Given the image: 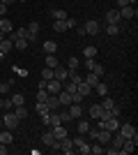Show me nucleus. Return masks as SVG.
<instances>
[{"label":"nucleus","mask_w":138,"mask_h":155,"mask_svg":"<svg viewBox=\"0 0 138 155\" xmlns=\"http://www.w3.org/2000/svg\"><path fill=\"white\" fill-rule=\"evenodd\" d=\"M87 114H90V118H94V120H106V118H111V111H106L101 104H92Z\"/></svg>","instance_id":"nucleus-1"},{"label":"nucleus","mask_w":138,"mask_h":155,"mask_svg":"<svg viewBox=\"0 0 138 155\" xmlns=\"http://www.w3.org/2000/svg\"><path fill=\"white\" fill-rule=\"evenodd\" d=\"M118 132H120L122 137H124V139H136V141H138V132H136V127H133L131 123H124V125L120 123Z\"/></svg>","instance_id":"nucleus-2"},{"label":"nucleus","mask_w":138,"mask_h":155,"mask_svg":"<svg viewBox=\"0 0 138 155\" xmlns=\"http://www.w3.org/2000/svg\"><path fill=\"white\" fill-rule=\"evenodd\" d=\"M19 118H16V114L14 111H5V116H2V125H5L7 130H16L19 127Z\"/></svg>","instance_id":"nucleus-3"},{"label":"nucleus","mask_w":138,"mask_h":155,"mask_svg":"<svg viewBox=\"0 0 138 155\" xmlns=\"http://www.w3.org/2000/svg\"><path fill=\"white\" fill-rule=\"evenodd\" d=\"M74 150H78L81 155H87V153H90V143H87L85 139L78 134L76 139H74Z\"/></svg>","instance_id":"nucleus-4"},{"label":"nucleus","mask_w":138,"mask_h":155,"mask_svg":"<svg viewBox=\"0 0 138 155\" xmlns=\"http://www.w3.org/2000/svg\"><path fill=\"white\" fill-rule=\"evenodd\" d=\"M46 91H48V95H58V93L62 91V81H58V79L46 81Z\"/></svg>","instance_id":"nucleus-5"},{"label":"nucleus","mask_w":138,"mask_h":155,"mask_svg":"<svg viewBox=\"0 0 138 155\" xmlns=\"http://www.w3.org/2000/svg\"><path fill=\"white\" fill-rule=\"evenodd\" d=\"M60 141V150L67 155H72L74 153V139H69V137H65V139H58Z\"/></svg>","instance_id":"nucleus-6"},{"label":"nucleus","mask_w":138,"mask_h":155,"mask_svg":"<svg viewBox=\"0 0 138 155\" xmlns=\"http://www.w3.org/2000/svg\"><path fill=\"white\" fill-rule=\"evenodd\" d=\"M136 5H127V7H120V16L122 19H136Z\"/></svg>","instance_id":"nucleus-7"},{"label":"nucleus","mask_w":138,"mask_h":155,"mask_svg":"<svg viewBox=\"0 0 138 155\" xmlns=\"http://www.w3.org/2000/svg\"><path fill=\"white\" fill-rule=\"evenodd\" d=\"M53 79H58V81H67V79H69V70L62 67V65H58V67L53 70Z\"/></svg>","instance_id":"nucleus-8"},{"label":"nucleus","mask_w":138,"mask_h":155,"mask_svg":"<svg viewBox=\"0 0 138 155\" xmlns=\"http://www.w3.org/2000/svg\"><path fill=\"white\" fill-rule=\"evenodd\" d=\"M83 28H85V32H87V35H97V32L101 30V26L97 23V19H90V21H85V26H83Z\"/></svg>","instance_id":"nucleus-9"},{"label":"nucleus","mask_w":138,"mask_h":155,"mask_svg":"<svg viewBox=\"0 0 138 155\" xmlns=\"http://www.w3.org/2000/svg\"><path fill=\"white\" fill-rule=\"evenodd\" d=\"M122 16H120V9H108L106 12V23H120Z\"/></svg>","instance_id":"nucleus-10"},{"label":"nucleus","mask_w":138,"mask_h":155,"mask_svg":"<svg viewBox=\"0 0 138 155\" xmlns=\"http://www.w3.org/2000/svg\"><path fill=\"white\" fill-rule=\"evenodd\" d=\"M44 104L48 107V111H58V109H60V100H58V95H48Z\"/></svg>","instance_id":"nucleus-11"},{"label":"nucleus","mask_w":138,"mask_h":155,"mask_svg":"<svg viewBox=\"0 0 138 155\" xmlns=\"http://www.w3.org/2000/svg\"><path fill=\"white\" fill-rule=\"evenodd\" d=\"M118 127H120V120H118V116H111V118H106V127L104 130H108V132H118Z\"/></svg>","instance_id":"nucleus-12"},{"label":"nucleus","mask_w":138,"mask_h":155,"mask_svg":"<svg viewBox=\"0 0 138 155\" xmlns=\"http://www.w3.org/2000/svg\"><path fill=\"white\" fill-rule=\"evenodd\" d=\"M58 100H60V107H69V104H72V93L60 91L58 93Z\"/></svg>","instance_id":"nucleus-13"},{"label":"nucleus","mask_w":138,"mask_h":155,"mask_svg":"<svg viewBox=\"0 0 138 155\" xmlns=\"http://www.w3.org/2000/svg\"><path fill=\"white\" fill-rule=\"evenodd\" d=\"M0 30L5 32V35H9V32L14 30V23L7 19V16H2V19H0Z\"/></svg>","instance_id":"nucleus-14"},{"label":"nucleus","mask_w":138,"mask_h":155,"mask_svg":"<svg viewBox=\"0 0 138 155\" xmlns=\"http://www.w3.org/2000/svg\"><path fill=\"white\" fill-rule=\"evenodd\" d=\"M12 141H14V134H12V132H9V130H0V143L9 146Z\"/></svg>","instance_id":"nucleus-15"},{"label":"nucleus","mask_w":138,"mask_h":155,"mask_svg":"<svg viewBox=\"0 0 138 155\" xmlns=\"http://www.w3.org/2000/svg\"><path fill=\"white\" fill-rule=\"evenodd\" d=\"M111 132H108V130H99V132H97V139H94V141H99V143H108V141H111Z\"/></svg>","instance_id":"nucleus-16"},{"label":"nucleus","mask_w":138,"mask_h":155,"mask_svg":"<svg viewBox=\"0 0 138 155\" xmlns=\"http://www.w3.org/2000/svg\"><path fill=\"white\" fill-rule=\"evenodd\" d=\"M12 49H14V42H12V39H9V37H7V35H5V39L0 42V51H2V53H5V56H7V53L12 51Z\"/></svg>","instance_id":"nucleus-17"},{"label":"nucleus","mask_w":138,"mask_h":155,"mask_svg":"<svg viewBox=\"0 0 138 155\" xmlns=\"http://www.w3.org/2000/svg\"><path fill=\"white\" fill-rule=\"evenodd\" d=\"M51 132H53L55 139H65V137H67V130L62 127V125H51Z\"/></svg>","instance_id":"nucleus-18"},{"label":"nucleus","mask_w":138,"mask_h":155,"mask_svg":"<svg viewBox=\"0 0 138 155\" xmlns=\"http://www.w3.org/2000/svg\"><path fill=\"white\" fill-rule=\"evenodd\" d=\"M28 35H30V42H32V39H37V37H39V23H37V21H35V23H30V26H28Z\"/></svg>","instance_id":"nucleus-19"},{"label":"nucleus","mask_w":138,"mask_h":155,"mask_svg":"<svg viewBox=\"0 0 138 155\" xmlns=\"http://www.w3.org/2000/svg\"><path fill=\"white\" fill-rule=\"evenodd\" d=\"M53 141H55V137H53V132H51V130H46L44 134H41V143L51 148V146H53Z\"/></svg>","instance_id":"nucleus-20"},{"label":"nucleus","mask_w":138,"mask_h":155,"mask_svg":"<svg viewBox=\"0 0 138 155\" xmlns=\"http://www.w3.org/2000/svg\"><path fill=\"white\" fill-rule=\"evenodd\" d=\"M14 114H16V118H19V120H26L28 118V109H26V104H21V107H14Z\"/></svg>","instance_id":"nucleus-21"},{"label":"nucleus","mask_w":138,"mask_h":155,"mask_svg":"<svg viewBox=\"0 0 138 155\" xmlns=\"http://www.w3.org/2000/svg\"><path fill=\"white\" fill-rule=\"evenodd\" d=\"M41 49H44V53H55L58 51V44H55L53 39H46L44 44H41Z\"/></svg>","instance_id":"nucleus-22"},{"label":"nucleus","mask_w":138,"mask_h":155,"mask_svg":"<svg viewBox=\"0 0 138 155\" xmlns=\"http://www.w3.org/2000/svg\"><path fill=\"white\" fill-rule=\"evenodd\" d=\"M69 116L72 118H81V114H83V107H81V104H69Z\"/></svg>","instance_id":"nucleus-23"},{"label":"nucleus","mask_w":138,"mask_h":155,"mask_svg":"<svg viewBox=\"0 0 138 155\" xmlns=\"http://www.w3.org/2000/svg\"><path fill=\"white\" fill-rule=\"evenodd\" d=\"M76 91H78L81 95L85 97V95H90V93H92V86H90V84H85V81H81V84H76Z\"/></svg>","instance_id":"nucleus-24"},{"label":"nucleus","mask_w":138,"mask_h":155,"mask_svg":"<svg viewBox=\"0 0 138 155\" xmlns=\"http://www.w3.org/2000/svg\"><path fill=\"white\" fill-rule=\"evenodd\" d=\"M60 65V60L55 58V53H46V67H51V70H55Z\"/></svg>","instance_id":"nucleus-25"},{"label":"nucleus","mask_w":138,"mask_h":155,"mask_svg":"<svg viewBox=\"0 0 138 155\" xmlns=\"http://www.w3.org/2000/svg\"><path fill=\"white\" fill-rule=\"evenodd\" d=\"M113 134H115V137H111V139H113V148H122V143H124V137H122V134H120V132H113Z\"/></svg>","instance_id":"nucleus-26"},{"label":"nucleus","mask_w":138,"mask_h":155,"mask_svg":"<svg viewBox=\"0 0 138 155\" xmlns=\"http://www.w3.org/2000/svg\"><path fill=\"white\" fill-rule=\"evenodd\" d=\"M92 91H97V95H99V97H106V95H108V86H106V84H101V81H99V84L94 86Z\"/></svg>","instance_id":"nucleus-27"},{"label":"nucleus","mask_w":138,"mask_h":155,"mask_svg":"<svg viewBox=\"0 0 138 155\" xmlns=\"http://www.w3.org/2000/svg\"><path fill=\"white\" fill-rule=\"evenodd\" d=\"M83 81H85V84H90L92 88H94V86L99 84V77L94 74V72H90V74H85V77H83Z\"/></svg>","instance_id":"nucleus-28"},{"label":"nucleus","mask_w":138,"mask_h":155,"mask_svg":"<svg viewBox=\"0 0 138 155\" xmlns=\"http://www.w3.org/2000/svg\"><path fill=\"white\" fill-rule=\"evenodd\" d=\"M35 111L39 114V118H44V116H48L51 111H48V107H46L44 102H37V107H35Z\"/></svg>","instance_id":"nucleus-29"},{"label":"nucleus","mask_w":138,"mask_h":155,"mask_svg":"<svg viewBox=\"0 0 138 155\" xmlns=\"http://www.w3.org/2000/svg\"><path fill=\"white\" fill-rule=\"evenodd\" d=\"M83 56H85V58H94V56H97V46H94V44H87L85 49H83Z\"/></svg>","instance_id":"nucleus-30"},{"label":"nucleus","mask_w":138,"mask_h":155,"mask_svg":"<svg viewBox=\"0 0 138 155\" xmlns=\"http://www.w3.org/2000/svg\"><path fill=\"white\" fill-rule=\"evenodd\" d=\"M106 32H108L111 37H115V35H120V26L118 23H106Z\"/></svg>","instance_id":"nucleus-31"},{"label":"nucleus","mask_w":138,"mask_h":155,"mask_svg":"<svg viewBox=\"0 0 138 155\" xmlns=\"http://www.w3.org/2000/svg\"><path fill=\"white\" fill-rule=\"evenodd\" d=\"M101 107H104L106 111H111V116H113V109H115V102H113V100H111L108 95L104 97V102H101Z\"/></svg>","instance_id":"nucleus-32"},{"label":"nucleus","mask_w":138,"mask_h":155,"mask_svg":"<svg viewBox=\"0 0 138 155\" xmlns=\"http://www.w3.org/2000/svg\"><path fill=\"white\" fill-rule=\"evenodd\" d=\"M28 44H30V42H28V39H23V37H16V39H14V46H16V49H21V51H26Z\"/></svg>","instance_id":"nucleus-33"},{"label":"nucleus","mask_w":138,"mask_h":155,"mask_svg":"<svg viewBox=\"0 0 138 155\" xmlns=\"http://www.w3.org/2000/svg\"><path fill=\"white\" fill-rule=\"evenodd\" d=\"M9 100L14 102V107H21V104H26V97L21 95V93H14V95L9 97Z\"/></svg>","instance_id":"nucleus-34"},{"label":"nucleus","mask_w":138,"mask_h":155,"mask_svg":"<svg viewBox=\"0 0 138 155\" xmlns=\"http://www.w3.org/2000/svg\"><path fill=\"white\" fill-rule=\"evenodd\" d=\"M69 81H74V84H81V81H83V77L78 74V70H69Z\"/></svg>","instance_id":"nucleus-35"},{"label":"nucleus","mask_w":138,"mask_h":155,"mask_svg":"<svg viewBox=\"0 0 138 155\" xmlns=\"http://www.w3.org/2000/svg\"><path fill=\"white\" fill-rule=\"evenodd\" d=\"M62 91H67V93H76V84L67 79V81H62Z\"/></svg>","instance_id":"nucleus-36"},{"label":"nucleus","mask_w":138,"mask_h":155,"mask_svg":"<svg viewBox=\"0 0 138 155\" xmlns=\"http://www.w3.org/2000/svg\"><path fill=\"white\" fill-rule=\"evenodd\" d=\"M53 19H55V21H65L67 19V12H65V9H53Z\"/></svg>","instance_id":"nucleus-37"},{"label":"nucleus","mask_w":138,"mask_h":155,"mask_svg":"<svg viewBox=\"0 0 138 155\" xmlns=\"http://www.w3.org/2000/svg\"><path fill=\"white\" fill-rule=\"evenodd\" d=\"M53 30H55V32H65L67 23H65V21H53Z\"/></svg>","instance_id":"nucleus-38"},{"label":"nucleus","mask_w":138,"mask_h":155,"mask_svg":"<svg viewBox=\"0 0 138 155\" xmlns=\"http://www.w3.org/2000/svg\"><path fill=\"white\" fill-rule=\"evenodd\" d=\"M90 153H94V155H101V153H104V148H101V143H99V141L90 143Z\"/></svg>","instance_id":"nucleus-39"},{"label":"nucleus","mask_w":138,"mask_h":155,"mask_svg":"<svg viewBox=\"0 0 138 155\" xmlns=\"http://www.w3.org/2000/svg\"><path fill=\"white\" fill-rule=\"evenodd\" d=\"M87 130H90V123L87 120H78V134H87Z\"/></svg>","instance_id":"nucleus-40"},{"label":"nucleus","mask_w":138,"mask_h":155,"mask_svg":"<svg viewBox=\"0 0 138 155\" xmlns=\"http://www.w3.org/2000/svg\"><path fill=\"white\" fill-rule=\"evenodd\" d=\"M67 70H78V58L76 56H72V58L67 60Z\"/></svg>","instance_id":"nucleus-41"},{"label":"nucleus","mask_w":138,"mask_h":155,"mask_svg":"<svg viewBox=\"0 0 138 155\" xmlns=\"http://www.w3.org/2000/svg\"><path fill=\"white\" fill-rule=\"evenodd\" d=\"M41 79H44V81H51L53 79V70L51 67H44V70H41Z\"/></svg>","instance_id":"nucleus-42"},{"label":"nucleus","mask_w":138,"mask_h":155,"mask_svg":"<svg viewBox=\"0 0 138 155\" xmlns=\"http://www.w3.org/2000/svg\"><path fill=\"white\" fill-rule=\"evenodd\" d=\"M46 97H48V91H46V88H39V93H37V102H46Z\"/></svg>","instance_id":"nucleus-43"},{"label":"nucleus","mask_w":138,"mask_h":155,"mask_svg":"<svg viewBox=\"0 0 138 155\" xmlns=\"http://www.w3.org/2000/svg\"><path fill=\"white\" fill-rule=\"evenodd\" d=\"M2 109H5V111H12L14 109V102H12V100H7V97H2Z\"/></svg>","instance_id":"nucleus-44"},{"label":"nucleus","mask_w":138,"mask_h":155,"mask_svg":"<svg viewBox=\"0 0 138 155\" xmlns=\"http://www.w3.org/2000/svg\"><path fill=\"white\" fill-rule=\"evenodd\" d=\"M115 5L120 9V7H127V5H136V0H115Z\"/></svg>","instance_id":"nucleus-45"},{"label":"nucleus","mask_w":138,"mask_h":155,"mask_svg":"<svg viewBox=\"0 0 138 155\" xmlns=\"http://www.w3.org/2000/svg\"><path fill=\"white\" fill-rule=\"evenodd\" d=\"M90 72H94V74H97V77H101V74H104V65H99V63H94V67H92Z\"/></svg>","instance_id":"nucleus-46"},{"label":"nucleus","mask_w":138,"mask_h":155,"mask_svg":"<svg viewBox=\"0 0 138 155\" xmlns=\"http://www.w3.org/2000/svg\"><path fill=\"white\" fill-rule=\"evenodd\" d=\"M58 116L62 123H67V120H72V116H69V111H58Z\"/></svg>","instance_id":"nucleus-47"},{"label":"nucleus","mask_w":138,"mask_h":155,"mask_svg":"<svg viewBox=\"0 0 138 155\" xmlns=\"http://www.w3.org/2000/svg\"><path fill=\"white\" fill-rule=\"evenodd\" d=\"M65 23H67V30H69V28H76V26H78V23H76V19H69V16L65 19Z\"/></svg>","instance_id":"nucleus-48"},{"label":"nucleus","mask_w":138,"mask_h":155,"mask_svg":"<svg viewBox=\"0 0 138 155\" xmlns=\"http://www.w3.org/2000/svg\"><path fill=\"white\" fill-rule=\"evenodd\" d=\"M92 67H94V58H85V70L90 72Z\"/></svg>","instance_id":"nucleus-49"},{"label":"nucleus","mask_w":138,"mask_h":155,"mask_svg":"<svg viewBox=\"0 0 138 155\" xmlns=\"http://www.w3.org/2000/svg\"><path fill=\"white\" fill-rule=\"evenodd\" d=\"M9 86H12V81H5V84H0V93H7V91H9Z\"/></svg>","instance_id":"nucleus-50"},{"label":"nucleus","mask_w":138,"mask_h":155,"mask_svg":"<svg viewBox=\"0 0 138 155\" xmlns=\"http://www.w3.org/2000/svg\"><path fill=\"white\" fill-rule=\"evenodd\" d=\"M76 32H78V37H85V35H87V32H85V28H83V26H76Z\"/></svg>","instance_id":"nucleus-51"},{"label":"nucleus","mask_w":138,"mask_h":155,"mask_svg":"<svg viewBox=\"0 0 138 155\" xmlns=\"http://www.w3.org/2000/svg\"><path fill=\"white\" fill-rule=\"evenodd\" d=\"M0 16H7V5L5 2H0Z\"/></svg>","instance_id":"nucleus-52"},{"label":"nucleus","mask_w":138,"mask_h":155,"mask_svg":"<svg viewBox=\"0 0 138 155\" xmlns=\"http://www.w3.org/2000/svg\"><path fill=\"white\" fill-rule=\"evenodd\" d=\"M0 155H7V146L5 143H0Z\"/></svg>","instance_id":"nucleus-53"},{"label":"nucleus","mask_w":138,"mask_h":155,"mask_svg":"<svg viewBox=\"0 0 138 155\" xmlns=\"http://www.w3.org/2000/svg\"><path fill=\"white\" fill-rule=\"evenodd\" d=\"M0 2H5V5L9 7V5H12V2H16V0H0Z\"/></svg>","instance_id":"nucleus-54"},{"label":"nucleus","mask_w":138,"mask_h":155,"mask_svg":"<svg viewBox=\"0 0 138 155\" xmlns=\"http://www.w3.org/2000/svg\"><path fill=\"white\" fill-rule=\"evenodd\" d=\"M2 39H5V32H2V30H0V42H2Z\"/></svg>","instance_id":"nucleus-55"},{"label":"nucleus","mask_w":138,"mask_h":155,"mask_svg":"<svg viewBox=\"0 0 138 155\" xmlns=\"http://www.w3.org/2000/svg\"><path fill=\"white\" fill-rule=\"evenodd\" d=\"M2 58H5V53H2V51H0V60H2Z\"/></svg>","instance_id":"nucleus-56"},{"label":"nucleus","mask_w":138,"mask_h":155,"mask_svg":"<svg viewBox=\"0 0 138 155\" xmlns=\"http://www.w3.org/2000/svg\"><path fill=\"white\" fill-rule=\"evenodd\" d=\"M0 109H2V95H0Z\"/></svg>","instance_id":"nucleus-57"},{"label":"nucleus","mask_w":138,"mask_h":155,"mask_svg":"<svg viewBox=\"0 0 138 155\" xmlns=\"http://www.w3.org/2000/svg\"><path fill=\"white\" fill-rule=\"evenodd\" d=\"M0 127H2V118H0Z\"/></svg>","instance_id":"nucleus-58"},{"label":"nucleus","mask_w":138,"mask_h":155,"mask_svg":"<svg viewBox=\"0 0 138 155\" xmlns=\"http://www.w3.org/2000/svg\"><path fill=\"white\" fill-rule=\"evenodd\" d=\"M19 2H26V0H19Z\"/></svg>","instance_id":"nucleus-59"},{"label":"nucleus","mask_w":138,"mask_h":155,"mask_svg":"<svg viewBox=\"0 0 138 155\" xmlns=\"http://www.w3.org/2000/svg\"><path fill=\"white\" fill-rule=\"evenodd\" d=\"M0 19H2V16H0Z\"/></svg>","instance_id":"nucleus-60"}]
</instances>
